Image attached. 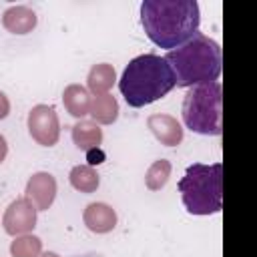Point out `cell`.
<instances>
[{
    "label": "cell",
    "instance_id": "9",
    "mask_svg": "<svg viewBox=\"0 0 257 257\" xmlns=\"http://www.w3.org/2000/svg\"><path fill=\"white\" fill-rule=\"evenodd\" d=\"M147 126L165 147H179L183 141V126L171 114H151L147 118Z\"/></svg>",
    "mask_w": 257,
    "mask_h": 257
},
{
    "label": "cell",
    "instance_id": "7",
    "mask_svg": "<svg viewBox=\"0 0 257 257\" xmlns=\"http://www.w3.org/2000/svg\"><path fill=\"white\" fill-rule=\"evenodd\" d=\"M36 213L38 211L26 197L16 199L6 207L2 217V227L8 235H14V237L26 235L36 227Z\"/></svg>",
    "mask_w": 257,
    "mask_h": 257
},
{
    "label": "cell",
    "instance_id": "3",
    "mask_svg": "<svg viewBox=\"0 0 257 257\" xmlns=\"http://www.w3.org/2000/svg\"><path fill=\"white\" fill-rule=\"evenodd\" d=\"M175 88V76L163 56L141 54L133 58L118 80V90L128 106H147Z\"/></svg>",
    "mask_w": 257,
    "mask_h": 257
},
{
    "label": "cell",
    "instance_id": "8",
    "mask_svg": "<svg viewBox=\"0 0 257 257\" xmlns=\"http://www.w3.org/2000/svg\"><path fill=\"white\" fill-rule=\"evenodd\" d=\"M26 199L36 211H48L56 199V179L50 173H34L26 183Z\"/></svg>",
    "mask_w": 257,
    "mask_h": 257
},
{
    "label": "cell",
    "instance_id": "18",
    "mask_svg": "<svg viewBox=\"0 0 257 257\" xmlns=\"http://www.w3.org/2000/svg\"><path fill=\"white\" fill-rule=\"evenodd\" d=\"M12 257H38L42 253V241L36 235H18L10 243Z\"/></svg>",
    "mask_w": 257,
    "mask_h": 257
},
{
    "label": "cell",
    "instance_id": "15",
    "mask_svg": "<svg viewBox=\"0 0 257 257\" xmlns=\"http://www.w3.org/2000/svg\"><path fill=\"white\" fill-rule=\"evenodd\" d=\"M96 124H112L118 118V102L112 94H98L90 100V112H88Z\"/></svg>",
    "mask_w": 257,
    "mask_h": 257
},
{
    "label": "cell",
    "instance_id": "2",
    "mask_svg": "<svg viewBox=\"0 0 257 257\" xmlns=\"http://www.w3.org/2000/svg\"><path fill=\"white\" fill-rule=\"evenodd\" d=\"M165 60L175 76V86L191 88L219 78L223 54L219 42L197 32L183 46L169 50Z\"/></svg>",
    "mask_w": 257,
    "mask_h": 257
},
{
    "label": "cell",
    "instance_id": "17",
    "mask_svg": "<svg viewBox=\"0 0 257 257\" xmlns=\"http://www.w3.org/2000/svg\"><path fill=\"white\" fill-rule=\"evenodd\" d=\"M171 177V163L167 159L155 161L145 173V185L149 191H161Z\"/></svg>",
    "mask_w": 257,
    "mask_h": 257
},
{
    "label": "cell",
    "instance_id": "19",
    "mask_svg": "<svg viewBox=\"0 0 257 257\" xmlns=\"http://www.w3.org/2000/svg\"><path fill=\"white\" fill-rule=\"evenodd\" d=\"M104 159H106V155H104V151H102L100 147H98V149H90V151H86L88 167H96V165L104 163Z\"/></svg>",
    "mask_w": 257,
    "mask_h": 257
},
{
    "label": "cell",
    "instance_id": "12",
    "mask_svg": "<svg viewBox=\"0 0 257 257\" xmlns=\"http://www.w3.org/2000/svg\"><path fill=\"white\" fill-rule=\"evenodd\" d=\"M62 104L64 108L68 110L70 116L74 118H82L90 112V96H88V90L80 84H68L62 92Z\"/></svg>",
    "mask_w": 257,
    "mask_h": 257
},
{
    "label": "cell",
    "instance_id": "1",
    "mask_svg": "<svg viewBox=\"0 0 257 257\" xmlns=\"http://www.w3.org/2000/svg\"><path fill=\"white\" fill-rule=\"evenodd\" d=\"M141 24L151 42L175 50L199 32V4L195 0H145Z\"/></svg>",
    "mask_w": 257,
    "mask_h": 257
},
{
    "label": "cell",
    "instance_id": "11",
    "mask_svg": "<svg viewBox=\"0 0 257 257\" xmlns=\"http://www.w3.org/2000/svg\"><path fill=\"white\" fill-rule=\"evenodd\" d=\"M38 16L28 6H10L2 14V26L12 34H28L36 28Z\"/></svg>",
    "mask_w": 257,
    "mask_h": 257
},
{
    "label": "cell",
    "instance_id": "4",
    "mask_svg": "<svg viewBox=\"0 0 257 257\" xmlns=\"http://www.w3.org/2000/svg\"><path fill=\"white\" fill-rule=\"evenodd\" d=\"M179 193L191 215H213L223 207V165L193 163L179 181Z\"/></svg>",
    "mask_w": 257,
    "mask_h": 257
},
{
    "label": "cell",
    "instance_id": "5",
    "mask_svg": "<svg viewBox=\"0 0 257 257\" xmlns=\"http://www.w3.org/2000/svg\"><path fill=\"white\" fill-rule=\"evenodd\" d=\"M183 120L185 126L199 135H221L223 122V88L221 82H205L191 86L183 98Z\"/></svg>",
    "mask_w": 257,
    "mask_h": 257
},
{
    "label": "cell",
    "instance_id": "13",
    "mask_svg": "<svg viewBox=\"0 0 257 257\" xmlns=\"http://www.w3.org/2000/svg\"><path fill=\"white\" fill-rule=\"evenodd\" d=\"M72 143L80 151L98 149L102 143V128L92 120H78L72 126Z\"/></svg>",
    "mask_w": 257,
    "mask_h": 257
},
{
    "label": "cell",
    "instance_id": "6",
    "mask_svg": "<svg viewBox=\"0 0 257 257\" xmlns=\"http://www.w3.org/2000/svg\"><path fill=\"white\" fill-rule=\"evenodd\" d=\"M28 133L42 147H54L60 137V122L54 106L36 104L28 112Z\"/></svg>",
    "mask_w": 257,
    "mask_h": 257
},
{
    "label": "cell",
    "instance_id": "14",
    "mask_svg": "<svg viewBox=\"0 0 257 257\" xmlns=\"http://www.w3.org/2000/svg\"><path fill=\"white\" fill-rule=\"evenodd\" d=\"M116 80V72L112 68V64H106V62H100V64H94L90 70H88V76H86V86L88 90L98 96V94H106L112 84Z\"/></svg>",
    "mask_w": 257,
    "mask_h": 257
},
{
    "label": "cell",
    "instance_id": "22",
    "mask_svg": "<svg viewBox=\"0 0 257 257\" xmlns=\"http://www.w3.org/2000/svg\"><path fill=\"white\" fill-rule=\"evenodd\" d=\"M38 257H60L58 253H54V251H46V253H40Z\"/></svg>",
    "mask_w": 257,
    "mask_h": 257
},
{
    "label": "cell",
    "instance_id": "20",
    "mask_svg": "<svg viewBox=\"0 0 257 257\" xmlns=\"http://www.w3.org/2000/svg\"><path fill=\"white\" fill-rule=\"evenodd\" d=\"M8 114H10V100H8V96L0 90V120L6 118Z\"/></svg>",
    "mask_w": 257,
    "mask_h": 257
},
{
    "label": "cell",
    "instance_id": "16",
    "mask_svg": "<svg viewBox=\"0 0 257 257\" xmlns=\"http://www.w3.org/2000/svg\"><path fill=\"white\" fill-rule=\"evenodd\" d=\"M68 179H70V185L76 191H80V193H94L98 189V185H100L98 173L94 171V167H88V165H76V167H72Z\"/></svg>",
    "mask_w": 257,
    "mask_h": 257
},
{
    "label": "cell",
    "instance_id": "10",
    "mask_svg": "<svg viewBox=\"0 0 257 257\" xmlns=\"http://www.w3.org/2000/svg\"><path fill=\"white\" fill-rule=\"evenodd\" d=\"M82 221L92 233H108L116 227V211L106 203H90L82 213Z\"/></svg>",
    "mask_w": 257,
    "mask_h": 257
},
{
    "label": "cell",
    "instance_id": "21",
    "mask_svg": "<svg viewBox=\"0 0 257 257\" xmlns=\"http://www.w3.org/2000/svg\"><path fill=\"white\" fill-rule=\"evenodd\" d=\"M6 155H8V143H6V139L0 135V163L6 159Z\"/></svg>",
    "mask_w": 257,
    "mask_h": 257
}]
</instances>
